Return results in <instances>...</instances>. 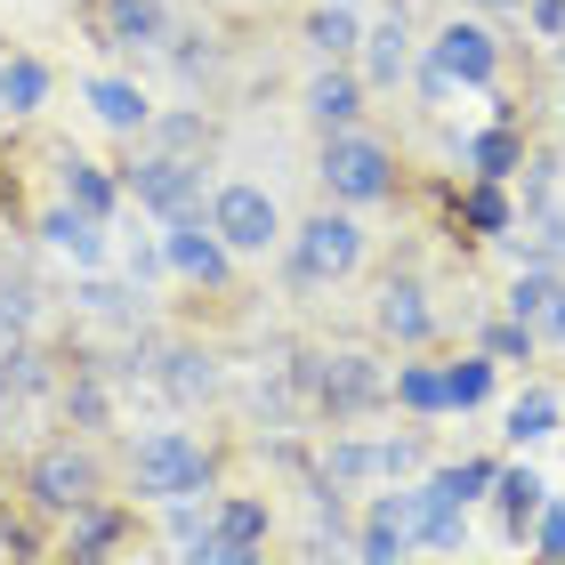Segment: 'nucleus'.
I'll return each mask as SVG.
<instances>
[{
  "instance_id": "obj_36",
  "label": "nucleus",
  "mask_w": 565,
  "mask_h": 565,
  "mask_svg": "<svg viewBox=\"0 0 565 565\" xmlns=\"http://www.w3.org/2000/svg\"><path fill=\"white\" fill-rule=\"evenodd\" d=\"M162 138H170V146H194V138H202V121H194V114H178V121H162Z\"/></svg>"
},
{
  "instance_id": "obj_13",
  "label": "nucleus",
  "mask_w": 565,
  "mask_h": 565,
  "mask_svg": "<svg viewBox=\"0 0 565 565\" xmlns=\"http://www.w3.org/2000/svg\"><path fill=\"white\" fill-rule=\"evenodd\" d=\"M106 41H121V49H162L170 41L162 0H106Z\"/></svg>"
},
{
  "instance_id": "obj_37",
  "label": "nucleus",
  "mask_w": 565,
  "mask_h": 565,
  "mask_svg": "<svg viewBox=\"0 0 565 565\" xmlns=\"http://www.w3.org/2000/svg\"><path fill=\"white\" fill-rule=\"evenodd\" d=\"M557 57H565V33H557Z\"/></svg>"
},
{
  "instance_id": "obj_2",
  "label": "nucleus",
  "mask_w": 565,
  "mask_h": 565,
  "mask_svg": "<svg viewBox=\"0 0 565 565\" xmlns=\"http://www.w3.org/2000/svg\"><path fill=\"white\" fill-rule=\"evenodd\" d=\"M323 186L340 194V202H388L396 194V153L364 138V130H331L323 146Z\"/></svg>"
},
{
  "instance_id": "obj_9",
  "label": "nucleus",
  "mask_w": 565,
  "mask_h": 565,
  "mask_svg": "<svg viewBox=\"0 0 565 565\" xmlns=\"http://www.w3.org/2000/svg\"><path fill=\"white\" fill-rule=\"evenodd\" d=\"M41 243L57 250V259H73V267H97L106 259V218H89V211H73V202H57V211L41 218Z\"/></svg>"
},
{
  "instance_id": "obj_8",
  "label": "nucleus",
  "mask_w": 565,
  "mask_h": 565,
  "mask_svg": "<svg viewBox=\"0 0 565 565\" xmlns=\"http://www.w3.org/2000/svg\"><path fill=\"white\" fill-rule=\"evenodd\" d=\"M24 484H33L41 509H82V501H97V469H89V452H73V445H49Z\"/></svg>"
},
{
  "instance_id": "obj_31",
  "label": "nucleus",
  "mask_w": 565,
  "mask_h": 565,
  "mask_svg": "<svg viewBox=\"0 0 565 565\" xmlns=\"http://www.w3.org/2000/svg\"><path fill=\"white\" fill-rule=\"evenodd\" d=\"M186 565H259V550H250V542H235V533H202V542L186 550Z\"/></svg>"
},
{
  "instance_id": "obj_6",
  "label": "nucleus",
  "mask_w": 565,
  "mask_h": 565,
  "mask_svg": "<svg viewBox=\"0 0 565 565\" xmlns=\"http://www.w3.org/2000/svg\"><path fill=\"white\" fill-rule=\"evenodd\" d=\"M130 194H138V211H153V218H202V170L186 162V153H153V162H138V178H130Z\"/></svg>"
},
{
  "instance_id": "obj_16",
  "label": "nucleus",
  "mask_w": 565,
  "mask_h": 565,
  "mask_svg": "<svg viewBox=\"0 0 565 565\" xmlns=\"http://www.w3.org/2000/svg\"><path fill=\"white\" fill-rule=\"evenodd\" d=\"M49 97V65L41 57H0V106L9 114H41Z\"/></svg>"
},
{
  "instance_id": "obj_10",
  "label": "nucleus",
  "mask_w": 565,
  "mask_h": 565,
  "mask_svg": "<svg viewBox=\"0 0 565 565\" xmlns=\"http://www.w3.org/2000/svg\"><path fill=\"white\" fill-rule=\"evenodd\" d=\"M162 250H170V267L194 275V282H218L226 275V243H218V226H202V218H178L162 235Z\"/></svg>"
},
{
  "instance_id": "obj_15",
  "label": "nucleus",
  "mask_w": 565,
  "mask_h": 565,
  "mask_svg": "<svg viewBox=\"0 0 565 565\" xmlns=\"http://www.w3.org/2000/svg\"><path fill=\"white\" fill-rule=\"evenodd\" d=\"M89 106H97V121H106V130H146L153 121V106H146V89L138 82H89Z\"/></svg>"
},
{
  "instance_id": "obj_33",
  "label": "nucleus",
  "mask_w": 565,
  "mask_h": 565,
  "mask_svg": "<svg viewBox=\"0 0 565 565\" xmlns=\"http://www.w3.org/2000/svg\"><path fill=\"white\" fill-rule=\"evenodd\" d=\"M218 533H235V542L259 550V542H267V509H259V501H218Z\"/></svg>"
},
{
  "instance_id": "obj_3",
  "label": "nucleus",
  "mask_w": 565,
  "mask_h": 565,
  "mask_svg": "<svg viewBox=\"0 0 565 565\" xmlns=\"http://www.w3.org/2000/svg\"><path fill=\"white\" fill-rule=\"evenodd\" d=\"M364 267V226L355 218H340V211H316L291 235V275L299 282H340V275H355Z\"/></svg>"
},
{
  "instance_id": "obj_11",
  "label": "nucleus",
  "mask_w": 565,
  "mask_h": 565,
  "mask_svg": "<svg viewBox=\"0 0 565 565\" xmlns=\"http://www.w3.org/2000/svg\"><path fill=\"white\" fill-rule=\"evenodd\" d=\"M404 73H413V24H404V9L388 24H372L364 33V82L372 89H396Z\"/></svg>"
},
{
  "instance_id": "obj_28",
  "label": "nucleus",
  "mask_w": 565,
  "mask_h": 565,
  "mask_svg": "<svg viewBox=\"0 0 565 565\" xmlns=\"http://www.w3.org/2000/svg\"><path fill=\"white\" fill-rule=\"evenodd\" d=\"M469 170L501 186V178L518 170V138H509V130H477V138H469Z\"/></svg>"
},
{
  "instance_id": "obj_32",
  "label": "nucleus",
  "mask_w": 565,
  "mask_h": 565,
  "mask_svg": "<svg viewBox=\"0 0 565 565\" xmlns=\"http://www.w3.org/2000/svg\"><path fill=\"white\" fill-rule=\"evenodd\" d=\"M106 542H114V518L97 501H82V509H73V557H97Z\"/></svg>"
},
{
  "instance_id": "obj_27",
  "label": "nucleus",
  "mask_w": 565,
  "mask_h": 565,
  "mask_svg": "<svg viewBox=\"0 0 565 565\" xmlns=\"http://www.w3.org/2000/svg\"><path fill=\"white\" fill-rule=\"evenodd\" d=\"M460 218H469L477 235H509V194L493 186V178H477V186L460 194Z\"/></svg>"
},
{
  "instance_id": "obj_18",
  "label": "nucleus",
  "mask_w": 565,
  "mask_h": 565,
  "mask_svg": "<svg viewBox=\"0 0 565 565\" xmlns=\"http://www.w3.org/2000/svg\"><path fill=\"white\" fill-rule=\"evenodd\" d=\"M65 202L89 211V218H114V178L97 162H82V153H65Z\"/></svg>"
},
{
  "instance_id": "obj_20",
  "label": "nucleus",
  "mask_w": 565,
  "mask_h": 565,
  "mask_svg": "<svg viewBox=\"0 0 565 565\" xmlns=\"http://www.w3.org/2000/svg\"><path fill=\"white\" fill-rule=\"evenodd\" d=\"M162 388L178 396V404H202L218 388V372H211V355H194V348H170L162 355Z\"/></svg>"
},
{
  "instance_id": "obj_25",
  "label": "nucleus",
  "mask_w": 565,
  "mask_h": 565,
  "mask_svg": "<svg viewBox=\"0 0 565 565\" xmlns=\"http://www.w3.org/2000/svg\"><path fill=\"white\" fill-rule=\"evenodd\" d=\"M493 477H501L493 460H460V469H436V477H428V493H436V501H452V509H469Z\"/></svg>"
},
{
  "instance_id": "obj_23",
  "label": "nucleus",
  "mask_w": 565,
  "mask_h": 565,
  "mask_svg": "<svg viewBox=\"0 0 565 565\" xmlns=\"http://www.w3.org/2000/svg\"><path fill=\"white\" fill-rule=\"evenodd\" d=\"M445 396H452V413H477V404L493 396V355H484V348L460 355V364L445 372Z\"/></svg>"
},
{
  "instance_id": "obj_7",
  "label": "nucleus",
  "mask_w": 565,
  "mask_h": 565,
  "mask_svg": "<svg viewBox=\"0 0 565 565\" xmlns=\"http://www.w3.org/2000/svg\"><path fill=\"white\" fill-rule=\"evenodd\" d=\"M436 65L452 73L460 89H484L501 73V41H493V24H477V17H452L445 33H436V49H428Z\"/></svg>"
},
{
  "instance_id": "obj_14",
  "label": "nucleus",
  "mask_w": 565,
  "mask_h": 565,
  "mask_svg": "<svg viewBox=\"0 0 565 565\" xmlns=\"http://www.w3.org/2000/svg\"><path fill=\"white\" fill-rule=\"evenodd\" d=\"M307 114H316L323 130H348V121L364 114V82H355V73H316V82H307Z\"/></svg>"
},
{
  "instance_id": "obj_21",
  "label": "nucleus",
  "mask_w": 565,
  "mask_h": 565,
  "mask_svg": "<svg viewBox=\"0 0 565 565\" xmlns=\"http://www.w3.org/2000/svg\"><path fill=\"white\" fill-rule=\"evenodd\" d=\"M493 501L509 509V525L525 533V518H542V509H550V484L533 477V469H501V477H493Z\"/></svg>"
},
{
  "instance_id": "obj_26",
  "label": "nucleus",
  "mask_w": 565,
  "mask_h": 565,
  "mask_svg": "<svg viewBox=\"0 0 565 565\" xmlns=\"http://www.w3.org/2000/svg\"><path fill=\"white\" fill-rule=\"evenodd\" d=\"M557 282H565V275L525 267L518 282H509V316H518V323H542V316H550V299H557Z\"/></svg>"
},
{
  "instance_id": "obj_17",
  "label": "nucleus",
  "mask_w": 565,
  "mask_h": 565,
  "mask_svg": "<svg viewBox=\"0 0 565 565\" xmlns=\"http://www.w3.org/2000/svg\"><path fill=\"white\" fill-rule=\"evenodd\" d=\"M323 484H340V493H355V484H388L380 445H331L323 452Z\"/></svg>"
},
{
  "instance_id": "obj_4",
  "label": "nucleus",
  "mask_w": 565,
  "mask_h": 565,
  "mask_svg": "<svg viewBox=\"0 0 565 565\" xmlns=\"http://www.w3.org/2000/svg\"><path fill=\"white\" fill-rule=\"evenodd\" d=\"M299 380H307V396H316L331 420H355V413H372V404L388 396V380H380L372 355H316Z\"/></svg>"
},
{
  "instance_id": "obj_34",
  "label": "nucleus",
  "mask_w": 565,
  "mask_h": 565,
  "mask_svg": "<svg viewBox=\"0 0 565 565\" xmlns=\"http://www.w3.org/2000/svg\"><path fill=\"white\" fill-rule=\"evenodd\" d=\"M420 460H428L420 436H380V469H388V484H404V477L420 469Z\"/></svg>"
},
{
  "instance_id": "obj_38",
  "label": "nucleus",
  "mask_w": 565,
  "mask_h": 565,
  "mask_svg": "<svg viewBox=\"0 0 565 565\" xmlns=\"http://www.w3.org/2000/svg\"><path fill=\"white\" fill-rule=\"evenodd\" d=\"M396 565H404V557H396Z\"/></svg>"
},
{
  "instance_id": "obj_12",
  "label": "nucleus",
  "mask_w": 565,
  "mask_h": 565,
  "mask_svg": "<svg viewBox=\"0 0 565 565\" xmlns=\"http://www.w3.org/2000/svg\"><path fill=\"white\" fill-rule=\"evenodd\" d=\"M380 331H388V340H428V331H436L428 291L413 275H388V291H380Z\"/></svg>"
},
{
  "instance_id": "obj_29",
  "label": "nucleus",
  "mask_w": 565,
  "mask_h": 565,
  "mask_svg": "<svg viewBox=\"0 0 565 565\" xmlns=\"http://www.w3.org/2000/svg\"><path fill=\"white\" fill-rule=\"evenodd\" d=\"M396 396L413 404V413H452V396H445V372H428V364H404V372H396Z\"/></svg>"
},
{
  "instance_id": "obj_5",
  "label": "nucleus",
  "mask_w": 565,
  "mask_h": 565,
  "mask_svg": "<svg viewBox=\"0 0 565 565\" xmlns=\"http://www.w3.org/2000/svg\"><path fill=\"white\" fill-rule=\"evenodd\" d=\"M211 226H218V243L226 250H267V243H282V211H275V194L267 186H218V202H211Z\"/></svg>"
},
{
  "instance_id": "obj_22",
  "label": "nucleus",
  "mask_w": 565,
  "mask_h": 565,
  "mask_svg": "<svg viewBox=\"0 0 565 565\" xmlns=\"http://www.w3.org/2000/svg\"><path fill=\"white\" fill-rule=\"evenodd\" d=\"M550 428H557V396H550V388H525L518 404H509V420H501L509 445H542Z\"/></svg>"
},
{
  "instance_id": "obj_19",
  "label": "nucleus",
  "mask_w": 565,
  "mask_h": 565,
  "mask_svg": "<svg viewBox=\"0 0 565 565\" xmlns=\"http://www.w3.org/2000/svg\"><path fill=\"white\" fill-rule=\"evenodd\" d=\"M355 41H364V33H355V9H348V0H323V9L307 17V49H316V57H348Z\"/></svg>"
},
{
  "instance_id": "obj_30",
  "label": "nucleus",
  "mask_w": 565,
  "mask_h": 565,
  "mask_svg": "<svg viewBox=\"0 0 565 565\" xmlns=\"http://www.w3.org/2000/svg\"><path fill=\"white\" fill-rule=\"evenodd\" d=\"M533 340H542V331L509 316V323H493V331H484V355H493V364H533Z\"/></svg>"
},
{
  "instance_id": "obj_1",
  "label": "nucleus",
  "mask_w": 565,
  "mask_h": 565,
  "mask_svg": "<svg viewBox=\"0 0 565 565\" xmlns=\"http://www.w3.org/2000/svg\"><path fill=\"white\" fill-rule=\"evenodd\" d=\"M130 484L146 501H194V493H211V452L194 445L186 428H153L138 436V452H130Z\"/></svg>"
},
{
  "instance_id": "obj_24",
  "label": "nucleus",
  "mask_w": 565,
  "mask_h": 565,
  "mask_svg": "<svg viewBox=\"0 0 565 565\" xmlns=\"http://www.w3.org/2000/svg\"><path fill=\"white\" fill-rule=\"evenodd\" d=\"M73 299H82V316H97V323H121V316H130V299H138V282H114V275H97V267H89Z\"/></svg>"
},
{
  "instance_id": "obj_35",
  "label": "nucleus",
  "mask_w": 565,
  "mask_h": 565,
  "mask_svg": "<svg viewBox=\"0 0 565 565\" xmlns=\"http://www.w3.org/2000/svg\"><path fill=\"white\" fill-rule=\"evenodd\" d=\"M542 533H533V550H542V565H565V501H550L542 518H533Z\"/></svg>"
}]
</instances>
